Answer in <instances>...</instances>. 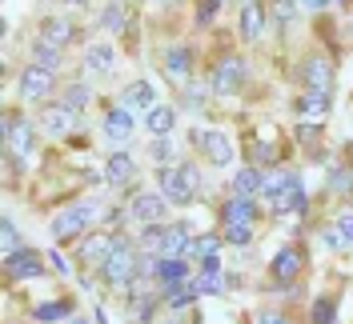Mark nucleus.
I'll list each match as a JSON object with an SVG mask.
<instances>
[{
  "label": "nucleus",
  "instance_id": "nucleus-31",
  "mask_svg": "<svg viewBox=\"0 0 353 324\" xmlns=\"http://www.w3.org/2000/svg\"><path fill=\"white\" fill-rule=\"evenodd\" d=\"M32 316L44 324H52V321H61V316H68V304L61 301H52V304H41V308H32Z\"/></svg>",
  "mask_w": 353,
  "mask_h": 324
},
{
  "label": "nucleus",
  "instance_id": "nucleus-22",
  "mask_svg": "<svg viewBox=\"0 0 353 324\" xmlns=\"http://www.w3.org/2000/svg\"><path fill=\"white\" fill-rule=\"evenodd\" d=\"M265 188V176H261V169H241V173L233 176V193L237 196H253V193H261Z\"/></svg>",
  "mask_w": 353,
  "mask_h": 324
},
{
  "label": "nucleus",
  "instance_id": "nucleus-42",
  "mask_svg": "<svg viewBox=\"0 0 353 324\" xmlns=\"http://www.w3.org/2000/svg\"><path fill=\"white\" fill-rule=\"evenodd\" d=\"M65 4H85V0H65Z\"/></svg>",
  "mask_w": 353,
  "mask_h": 324
},
{
  "label": "nucleus",
  "instance_id": "nucleus-30",
  "mask_svg": "<svg viewBox=\"0 0 353 324\" xmlns=\"http://www.w3.org/2000/svg\"><path fill=\"white\" fill-rule=\"evenodd\" d=\"M37 65L48 68V72H57V65H61V48H52V44H41V41H37Z\"/></svg>",
  "mask_w": 353,
  "mask_h": 324
},
{
  "label": "nucleus",
  "instance_id": "nucleus-41",
  "mask_svg": "<svg viewBox=\"0 0 353 324\" xmlns=\"http://www.w3.org/2000/svg\"><path fill=\"white\" fill-rule=\"evenodd\" d=\"M305 8H325V0H305Z\"/></svg>",
  "mask_w": 353,
  "mask_h": 324
},
{
  "label": "nucleus",
  "instance_id": "nucleus-40",
  "mask_svg": "<svg viewBox=\"0 0 353 324\" xmlns=\"http://www.w3.org/2000/svg\"><path fill=\"white\" fill-rule=\"evenodd\" d=\"M257 324H285V316H277V312H265Z\"/></svg>",
  "mask_w": 353,
  "mask_h": 324
},
{
  "label": "nucleus",
  "instance_id": "nucleus-18",
  "mask_svg": "<svg viewBox=\"0 0 353 324\" xmlns=\"http://www.w3.org/2000/svg\"><path fill=\"white\" fill-rule=\"evenodd\" d=\"M217 248H221V237L217 233H205V237L185 244V260H209V257H217Z\"/></svg>",
  "mask_w": 353,
  "mask_h": 324
},
{
  "label": "nucleus",
  "instance_id": "nucleus-26",
  "mask_svg": "<svg viewBox=\"0 0 353 324\" xmlns=\"http://www.w3.org/2000/svg\"><path fill=\"white\" fill-rule=\"evenodd\" d=\"M21 252V233H17V224L12 220H0V257H17Z\"/></svg>",
  "mask_w": 353,
  "mask_h": 324
},
{
  "label": "nucleus",
  "instance_id": "nucleus-25",
  "mask_svg": "<svg viewBox=\"0 0 353 324\" xmlns=\"http://www.w3.org/2000/svg\"><path fill=\"white\" fill-rule=\"evenodd\" d=\"M149 132L153 136H169L173 132V108H165V105L149 108Z\"/></svg>",
  "mask_w": 353,
  "mask_h": 324
},
{
  "label": "nucleus",
  "instance_id": "nucleus-44",
  "mask_svg": "<svg viewBox=\"0 0 353 324\" xmlns=\"http://www.w3.org/2000/svg\"><path fill=\"white\" fill-rule=\"evenodd\" d=\"M350 156H353V149H350ZM350 169H353V160H350Z\"/></svg>",
  "mask_w": 353,
  "mask_h": 324
},
{
  "label": "nucleus",
  "instance_id": "nucleus-10",
  "mask_svg": "<svg viewBox=\"0 0 353 324\" xmlns=\"http://www.w3.org/2000/svg\"><path fill=\"white\" fill-rule=\"evenodd\" d=\"M161 193L169 204H189L193 200V188H189V180L181 176V169H165L161 173Z\"/></svg>",
  "mask_w": 353,
  "mask_h": 324
},
{
  "label": "nucleus",
  "instance_id": "nucleus-1",
  "mask_svg": "<svg viewBox=\"0 0 353 324\" xmlns=\"http://www.w3.org/2000/svg\"><path fill=\"white\" fill-rule=\"evenodd\" d=\"M137 268H141V260H137V252H132V244H129V240H125V244L117 240V248L109 252V260L101 264V277H105V284H109V288L125 292V288H132Z\"/></svg>",
  "mask_w": 353,
  "mask_h": 324
},
{
  "label": "nucleus",
  "instance_id": "nucleus-9",
  "mask_svg": "<svg viewBox=\"0 0 353 324\" xmlns=\"http://www.w3.org/2000/svg\"><path fill=\"white\" fill-rule=\"evenodd\" d=\"M41 125L52 136H65V132H72L77 129V108H68V105H48L41 112Z\"/></svg>",
  "mask_w": 353,
  "mask_h": 324
},
{
  "label": "nucleus",
  "instance_id": "nucleus-15",
  "mask_svg": "<svg viewBox=\"0 0 353 324\" xmlns=\"http://www.w3.org/2000/svg\"><path fill=\"white\" fill-rule=\"evenodd\" d=\"M185 277H189V260H185V257L157 260V281H161V284H185Z\"/></svg>",
  "mask_w": 353,
  "mask_h": 324
},
{
  "label": "nucleus",
  "instance_id": "nucleus-5",
  "mask_svg": "<svg viewBox=\"0 0 353 324\" xmlns=\"http://www.w3.org/2000/svg\"><path fill=\"white\" fill-rule=\"evenodd\" d=\"M52 92V72L41 65H28L24 68V76H21V96L24 100H44Z\"/></svg>",
  "mask_w": 353,
  "mask_h": 324
},
{
  "label": "nucleus",
  "instance_id": "nucleus-12",
  "mask_svg": "<svg viewBox=\"0 0 353 324\" xmlns=\"http://www.w3.org/2000/svg\"><path fill=\"white\" fill-rule=\"evenodd\" d=\"M301 248H281L277 257H273V281H281V284H289V281H297V272H301Z\"/></svg>",
  "mask_w": 353,
  "mask_h": 324
},
{
  "label": "nucleus",
  "instance_id": "nucleus-14",
  "mask_svg": "<svg viewBox=\"0 0 353 324\" xmlns=\"http://www.w3.org/2000/svg\"><path fill=\"white\" fill-rule=\"evenodd\" d=\"M265 32V8H261V0H245V8H241V36L245 41H257Z\"/></svg>",
  "mask_w": 353,
  "mask_h": 324
},
{
  "label": "nucleus",
  "instance_id": "nucleus-21",
  "mask_svg": "<svg viewBox=\"0 0 353 324\" xmlns=\"http://www.w3.org/2000/svg\"><path fill=\"white\" fill-rule=\"evenodd\" d=\"M68 41H72V24H68V21H44L41 24V44L65 48Z\"/></svg>",
  "mask_w": 353,
  "mask_h": 324
},
{
  "label": "nucleus",
  "instance_id": "nucleus-38",
  "mask_svg": "<svg viewBox=\"0 0 353 324\" xmlns=\"http://www.w3.org/2000/svg\"><path fill=\"white\" fill-rule=\"evenodd\" d=\"M105 28H121V8H117V4L105 12Z\"/></svg>",
  "mask_w": 353,
  "mask_h": 324
},
{
  "label": "nucleus",
  "instance_id": "nucleus-28",
  "mask_svg": "<svg viewBox=\"0 0 353 324\" xmlns=\"http://www.w3.org/2000/svg\"><path fill=\"white\" fill-rule=\"evenodd\" d=\"M333 321H337L333 296H317V301H313V324H333Z\"/></svg>",
  "mask_w": 353,
  "mask_h": 324
},
{
  "label": "nucleus",
  "instance_id": "nucleus-29",
  "mask_svg": "<svg viewBox=\"0 0 353 324\" xmlns=\"http://www.w3.org/2000/svg\"><path fill=\"white\" fill-rule=\"evenodd\" d=\"M88 68L109 72V68H112V48H109V44H92V48H88Z\"/></svg>",
  "mask_w": 353,
  "mask_h": 324
},
{
  "label": "nucleus",
  "instance_id": "nucleus-20",
  "mask_svg": "<svg viewBox=\"0 0 353 324\" xmlns=\"http://www.w3.org/2000/svg\"><path fill=\"white\" fill-rule=\"evenodd\" d=\"M301 76H305L309 88H321V92H330V85H333V68L325 61H305Z\"/></svg>",
  "mask_w": 353,
  "mask_h": 324
},
{
  "label": "nucleus",
  "instance_id": "nucleus-17",
  "mask_svg": "<svg viewBox=\"0 0 353 324\" xmlns=\"http://www.w3.org/2000/svg\"><path fill=\"white\" fill-rule=\"evenodd\" d=\"M112 248H117V240H112V237H105V233H97V237H88V240H85L81 257H85L88 264H105Z\"/></svg>",
  "mask_w": 353,
  "mask_h": 324
},
{
  "label": "nucleus",
  "instance_id": "nucleus-16",
  "mask_svg": "<svg viewBox=\"0 0 353 324\" xmlns=\"http://www.w3.org/2000/svg\"><path fill=\"white\" fill-rule=\"evenodd\" d=\"M105 136L109 140H129L132 136V116H129V108H112L109 116H105Z\"/></svg>",
  "mask_w": 353,
  "mask_h": 324
},
{
  "label": "nucleus",
  "instance_id": "nucleus-4",
  "mask_svg": "<svg viewBox=\"0 0 353 324\" xmlns=\"http://www.w3.org/2000/svg\"><path fill=\"white\" fill-rule=\"evenodd\" d=\"M269 204H273V213H297L301 204H305V196H301V184H297V176H285L273 193H269Z\"/></svg>",
  "mask_w": 353,
  "mask_h": 324
},
{
  "label": "nucleus",
  "instance_id": "nucleus-36",
  "mask_svg": "<svg viewBox=\"0 0 353 324\" xmlns=\"http://www.w3.org/2000/svg\"><path fill=\"white\" fill-rule=\"evenodd\" d=\"M85 100H88V88H85V85H72V88L65 92V105H68V108H85Z\"/></svg>",
  "mask_w": 353,
  "mask_h": 324
},
{
  "label": "nucleus",
  "instance_id": "nucleus-19",
  "mask_svg": "<svg viewBox=\"0 0 353 324\" xmlns=\"http://www.w3.org/2000/svg\"><path fill=\"white\" fill-rule=\"evenodd\" d=\"M189 228L185 224H173L165 228V240H161V257H185V244H189Z\"/></svg>",
  "mask_w": 353,
  "mask_h": 324
},
{
  "label": "nucleus",
  "instance_id": "nucleus-2",
  "mask_svg": "<svg viewBox=\"0 0 353 324\" xmlns=\"http://www.w3.org/2000/svg\"><path fill=\"white\" fill-rule=\"evenodd\" d=\"M97 220V204H72V208H65V213H57V220H52V237L57 240H72L81 237L88 224Z\"/></svg>",
  "mask_w": 353,
  "mask_h": 324
},
{
  "label": "nucleus",
  "instance_id": "nucleus-11",
  "mask_svg": "<svg viewBox=\"0 0 353 324\" xmlns=\"http://www.w3.org/2000/svg\"><path fill=\"white\" fill-rule=\"evenodd\" d=\"M221 220H225V224H257V204H253V196H233V200H225Z\"/></svg>",
  "mask_w": 353,
  "mask_h": 324
},
{
  "label": "nucleus",
  "instance_id": "nucleus-27",
  "mask_svg": "<svg viewBox=\"0 0 353 324\" xmlns=\"http://www.w3.org/2000/svg\"><path fill=\"white\" fill-rule=\"evenodd\" d=\"M301 112H305V116H325V112H330V92L309 88L305 96H301Z\"/></svg>",
  "mask_w": 353,
  "mask_h": 324
},
{
  "label": "nucleus",
  "instance_id": "nucleus-33",
  "mask_svg": "<svg viewBox=\"0 0 353 324\" xmlns=\"http://www.w3.org/2000/svg\"><path fill=\"white\" fill-rule=\"evenodd\" d=\"M225 240L229 244H249L253 240V224H225Z\"/></svg>",
  "mask_w": 353,
  "mask_h": 324
},
{
  "label": "nucleus",
  "instance_id": "nucleus-3",
  "mask_svg": "<svg viewBox=\"0 0 353 324\" xmlns=\"http://www.w3.org/2000/svg\"><path fill=\"white\" fill-rule=\"evenodd\" d=\"M197 144L205 149V156H209L217 169H225V164H233V160H237V152H233V140H229L225 132H197Z\"/></svg>",
  "mask_w": 353,
  "mask_h": 324
},
{
  "label": "nucleus",
  "instance_id": "nucleus-13",
  "mask_svg": "<svg viewBox=\"0 0 353 324\" xmlns=\"http://www.w3.org/2000/svg\"><path fill=\"white\" fill-rule=\"evenodd\" d=\"M4 140H8V149L17 152V156H28V152H32V129L21 125L17 116L4 120Z\"/></svg>",
  "mask_w": 353,
  "mask_h": 324
},
{
  "label": "nucleus",
  "instance_id": "nucleus-6",
  "mask_svg": "<svg viewBox=\"0 0 353 324\" xmlns=\"http://www.w3.org/2000/svg\"><path fill=\"white\" fill-rule=\"evenodd\" d=\"M241 80H245V65L237 56H225V61L213 68V92H217V96H229Z\"/></svg>",
  "mask_w": 353,
  "mask_h": 324
},
{
  "label": "nucleus",
  "instance_id": "nucleus-34",
  "mask_svg": "<svg viewBox=\"0 0 353 324\" xmlns=\"http://www.w3.org/2000/svg\"><path fill=\"white\" fill-rule=\"evenodd\" d=\"M189 68H193V65H189V52H185V48H173V52H169V72H173L176 80H181Z\"/></svg>",
  "mask_w": 353,
  "mask_h": 324
},
{
  "label": "nucleus",
  "instance_id": "nucleus-43",
  "mask_svg": "<svg viewBox=\"0 0 353 324\" xmlns=\"http://www.w3.org/2000/svg\"><path fill=\"white\" fill-rule=\"evenodd\" d=\"M68 324H88V321H68Z\"/></svg>",
  "mask_w": 353,
  "mask_h": 324
},
{
  "label": "nucleus",
  "instance_id": "nucleus-39",
  "mask_svg": "<svg viewBox=\"0 0 353 324\" xmlns=\"http://www.w3.org/2000/svg\"><path fill=\"white\" fill-rule=\"evenodd\" d=\"M217 4H221V0H205V4H201V24H205L209 17H213V12H217Z\"/></svg>",
  "mask_w": 353,
  "mask_h": 324
},
{
  "label": "nucleus",
  "instance_id": "nucleus-7",
  "mask_svg": "<svg viewBox=\"0 0 353 324\" xmlns=\"http://www.w3.org/2000/svg\"><path fill=\"white\" fill-rule=\"evenodd\" d=\"M4 268H8V277L12 281H32V277H41L44 264H41V252H32V248H21L17 257L4 260Z\"/></svg>",
  "mask_w": 353,
  "mask_h": 324
},
{
  "label": "nucleus",
  "instance_id": "nucleus-35",
  "mask_svg": "<svg viewBox=\"0 0 353 324\" xmlns=\"http://www.w3.org/2000/svg\"><path fill=\"white\" fill-rule=\"evenodd\" d=\"M161 240H165V228H161V224H149V228H145V248H149V252H161Z\"/></svg>",
  "mask_w": 353,
  "mask_h": 324
},
{
  "label": "nucleus",
  "instance_id": "nucleus-8",
  "mask_svg": "<svg viewBox=\"0 0 353 324\" xmlns=\"http://www.w3.org/2000/svg\"><path fill=\"white\" fill-rule=\"evenodd\" d=\"M165 208H169L165 193H141L137 200H132V216H137L141 224H161Z\"/></svg>",
  "mask_w": 353,
  "mask_h": 324
},
{
  "label": "nucleus",
  "instance_id": "nucleus-23",
  "mask_svg": "<svg viewBox=\"0 0 353 324\" xmlns=\"http://www.w3.org/2000/svg\"><path fill=\"white\" fill-rule=\"evenodd\" d=\"M153 85L149 80H132L129 88H125V108H153Z\"/></svg>",
  "mask_w": 353,
  "mask_h": 324
},
{
  "label": "nucleus",
  "instance_id": "nucleus-37",
  "mask_svg": "<svg viewBox=\"0 0 353 324\" xmlns=\"http://www.w3.org/2000/svg\"><path fill=\"white\" fill-rule=\"evenodd\" d=\"M337 237H341V244H353V213L337 216Z\"/></svg>",
  "mask_w": 353,
  "mask_h": 324
},
{
  "label": "nucleus",
  "instance_id": "nucleus-32",
  "mask_svg": "<svg viewBox=\"0 0 353 324\" xmlns=\"http://www.w3.org/2000/svg\"><path fill=\"white\" fill-rule=\"evenodd\" d=\"M221 272L217 268H205V272H201L197 281H193V288H197V292H221Z\"/></svg>",
  "mask_w": 353,
  "mask_h": 324
},
{
  "label": "nucleus",
  "instance_id": "nucleus-24",
  "mask_svg": "<svg viewBox=\"0 0 353 324\" xmlns=\"http://www.w3.org/2000/svg\"><path fill=\"white\" fill-rule=\"evenodd\" d=\"M105 176H109L112 184H125V180H132V156H129V152H117V156H109V169H105Z\"/></svg>",
  "mask_w": 353,
  "mask_h": 324
}]
</instances>
